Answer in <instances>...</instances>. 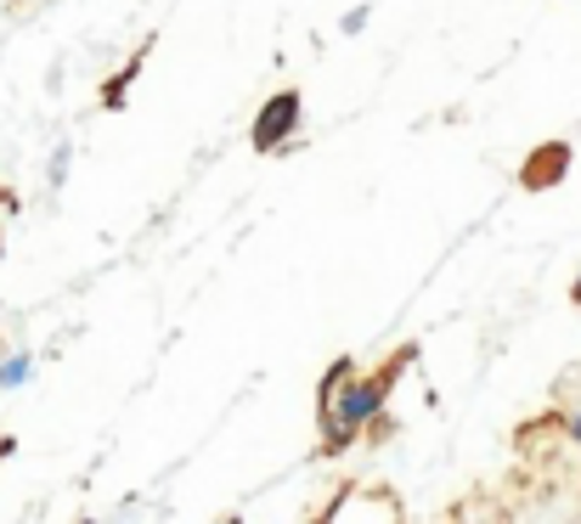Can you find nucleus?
<instances>
[{
    "instance_id": "obj_1",
    "label": "nucleus",
    "mask_w": 581,
    "mask_h": 524,
    "mask_svg": "<svg viewBox=\"0 0 581 524\" xmlns=\"http://www.w3.org/2000/svg\"><path fill=\"white\" fill-rule=\"evenodd\" d=\"M294 125H299V97H294V91L272 97V102H266V113H260V125H255V147H260V152H272V147L294 130Z\"/></svg>"
},
{
    "instance_id": "obj_4",
    "label": "nucleus",
    "mask_w": 581,
    "mask_h": 524,
    "mask_svg": "<svg viewBox=\"0 0 581 524\" xmlns=\"http://www.w3.org/2000/svg\"><path fill=\"white\" fill-rule=\"evenodd\" d=\"M575 305H581V283H575Z\"/></svg>"
},
{
    "instance_id": "obj_2",
    "label": "nucleus",
    "mask_w": 581,
    "mask_h": 524,
    "mask_svg": "<svg viewBox=\"0 0 581 524\" xmlns=\"http://www.w3.org/2000/svg\"><path fill=\"white\" fill-rule=\"evenodd\" d=\"M29 378V362H7V367H0V384H23Z\"/></svg>"
},
{
    "instance_id": "obj_3",
    "label": "nucleus",
    "mask_w": 581,
    "mask_h": 524,
    "mask_svg": "<svg viewBox=\"0 0 581 524\" xmlns=\"http://www.w3.org/2000/svg\"><path fill=\"white\" fill-rule=\"evenodd\" d=\"M570 434H575V441H581V412H575V417H570Z\"/></svg>"
}]
</instances>
